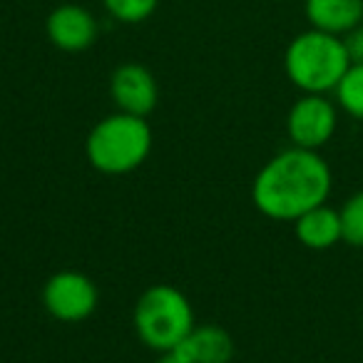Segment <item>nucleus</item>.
<instances>
[{
    "label": "nucleus",
    "mask_w": 363,
    "mask_h": 363,
    "mask_svg": "<svg viewBox=\"0 0 363 363\" xmlns=\"http://www.w3.org/2000/svg\"><path fill=\"white\" fill-rule=\"evenodd\" d=\"M157 363H192V358H189L187 353H184L179 346H177V348H172V351L162 353V358Z\"/></svg>",
    "instance_id": "obj_16"
},
{
    "label": "nucleus",
    "mask_w": 363,
    "mask_h": 363,
    "mask_svg": "<svg viewBox=\"0 0 363 363\" xmlns=\"http://www.w3.org/2000/svg\"><path fill=\"white\" fill-rule=\"evenodd\" d=\"M338 127V105L326 95H303L286 115V135L294 147L321 150Z\"/></svg>",
    "instance_id": "obj_6"
},
{
    "label": "nucleus",
    "mask_w": 363,
    "mask_h": 363,
    "mask_svg": "<svg viewBox=\"0 0 363 363\" xmlns=\"http://www.w3.org/2000/svg\"><path fill=\"white\" fill-rule=\"evenodd\" d=\"M100 294L90 277L80 272H57L43 286V303L57 321L80 323L90 318L97 308Z\"/></svg>",
    "instance_id": "obj_5"
},
{
    "label": "nucleus",
    "mask_w": 363,
    "mask_h": 363,
    "mask_svg": "<svg viewBox=\"0 0 363 363\" xmlns=\"http://www.w3.org/2000/svg\"><path fill=\"white\" fill-rule=\"evenodd\" d=\"M343 45H346L351 62H363V23H358L353 30H348L343 35Z\"/></svg>",
    "instance_id": "obj_15"
},
{
    "label": "nucleus",
    "mask_w": 363,
    "mask_h": 363,
    "mask_svg": "<svg viewBox=\"0 0 363 363\" xmlns=\"http://www.w3.org/2000/svg\"><path fill=\"white\" fill-rule=\"evenodd\" d=\"M336 105L353 120H363V62H351L343 77L338 80Z\"/></svg>",
    "instance_id": "obj_12"
},
{
    "label": "nucleus",
    "mask_w": 363,
    "mask_h": 363,
    "mask_svg": "<svg viewBox=\"0 0 363 363\" xmlns=\"http://www.w3.org/2000/svg\"><path fill=\"white\" fill-rule=\"evenodd\" d=\"M112 18L120 23H142L157 11L160 0H102Z\"/></svg>",
    "instance_id": "obj_14"
},
{
    "label": "nucleus",
    "mask_w": 363,
    "mask_h": 363,
    "mask_svg": "<svg viewBox=\"0 0 363 363\" xmlns=\"http://www.w3.org/2000/svg\"><path fill=\"white\" fill-rule=\"evenodd\" d=\"M182 351L192 358V363H229L234 358V341L222 326H194L184 338Z\"/></svg>",
    "instance_id": "obj_11"
},
{
    "label": "nucleus",
    "mask_w": 363,
    "mask_h": 363,
    "mask_svg": "<svg viewBox=\"0 0 363 363\" xmlns=\"http://www.w3.org/2000/svg\"><path fill=\"white\" fill-rule=\"evenodd\" d=\"M331 187V167L316 150L289 147L259 169L252 199L264 217L296 222L308 209L326 204Z\"/></svg>",
    "instance_id": "obj_1"
},
{
    "label": "nucleus",
    "mask_w": 363,
    "mask_h": 363,
    "mask_svg": "<svg viewBox=\"0 0 363 363\" xmlns=\"http://www.w3.org/2000/svg\"><path fill=\"white\" fill-rule=\"evenodd\" d=\"M48 38L55 48L65 52H82L92 48L97 40V26L95 16L82 6H60L48 16Z\"/></svg>",
    "instance_id": "obj_8"
},
{
    "label": "nucleus",
    "mask_w": 363,
    "mask_h": 363,
    "mask_svg": "<svg viewBox=\"0 0 363 363\" xmlns=\"http://www.w3.org/2000/svg\"><path fill=\"white\" fill-rule=\"evenodd\" d=\"M135 331L152 351H172L182 346L194 328V311L187 296L177 286H150L135 306Z\"/></svg>",
    "instance_id": "obj_4"
},
{
    "label": "nucleus",
    "mask_w": 363,
    "mask_h": 363,
    "mask_svg": "<svg viewBox=\"0 0 363 363\" xmlns=\"http://www.w3.org/2000/svg\"><path fill=\"white\" fill-rule=\"evenodd\" d=\"M110 95L120 112L147 117L157 105V80L145 65L127 62L120 65L110 77Z\"/></svg>",
    "instance_id": "obj_7"
},
{
    "label": "nucleus",
    "mask_w": 363,
    "mask_h": 363,
    "mask_svg": "<svg viewBox=\"0 0 363 363\" xmlns=\"http://www.w3.org/2000/svg\"><path fill=\"white\" fill-rule=\"evenodd\" d=\"M294 232H296V239L306 249H313V252L331 249L338 242H343L341 214H338V209L328 207V204L313 207L294 222Z\"/></svg>",
    "instance_id": "obj_10"
},
{
    "label": "nucleus",
    "mask_w": 363,
    "mask_h": 363,
    "mask_svg": "<svg viewBox=\"0 0 363 363\" xmlns=\"http://www.w3.org/2000/svg\"><path fill=\"white\" fill-rule=\"evenodd\" d=\"M303 13L313 30L343 38L363 23V0H303Z\"/></svg>",
    "instance_id": "obj_9"
},
{
    "label": "nucleus",
    "mask_w": 363,
    "mask_h": 363,
    "mask_svg": "<svg viewBox=\"0 0 363 363\" xmlns=\"http://www.w3.org/2000/svg\"><path fill=\"white\" fill-rule=\"evenodd\" d=\"M152 130L145 117L130 112L100 120L90 130L85 142V155L90 164L102 174H130L150 157Z\"/></svg>",
    "instance_id": "obj_3"
},
{
    "label": "nucleus",
    "mask_w": 363,
    "mask_h": 363,
    "mask_svg": "<svg viewBox=\"0 0 363 363\" xmlns=\"http://www.w3.org/2000/svg\"><path fill=\"white\" fill-rule=\"evenodd\" d=\"M351 65L343 38L321 30H303L289 43L284 52L286 77L303 95H328Z\"/></svg>",
    "instance_id": "obj_2"
},
{
    "label": "nucleus",
    "mask_w": 363,
    "mask_h": 363,
    "mask_svg": "<svg viewBox=\"0 0 363 363\" xmlns=\"http://www.w3.org/2000/svg\"><path fill=\"white\" fill-rule=\"evenodd\" d=\"M341 214L343 242L356 249H363V189L346 199L338 209Z\"/></svg>",
    "instance_id": "obj_13"
}]
</instances>
